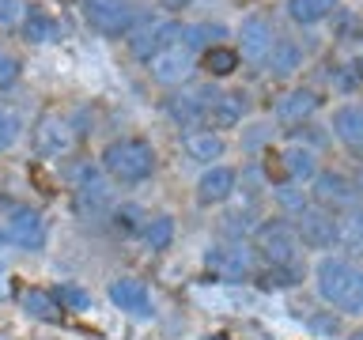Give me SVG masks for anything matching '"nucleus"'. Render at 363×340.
I'll list each match as a JSON object with an SVG mask.
<instances>
[{"label":"nucleus","mask_w":363,"mask_h":340,"mask_svg":"<svg viewBox=\"0 0 363 340\" xmlns=\"http://www.w3.org/2000/svg\"><path fill=\"white\" fill-rule=\"evenodd\" d=\"M314 288L322 302L337 306L345 314H363V268L348 257H322L314 265Z\"/></svg>","instance_id":"f257e3e1"},{"label":"nucleus","mask_w":363,"mask_h":340,"mask_svg":"<svg viewBox=\"0 0 363 340\" xmlns=\"http://www.w3.org/2000/svg\"><path fill=\"white\" fill-rule=\"evenodd\" d=\"M102 170L118 181V186H140L155 170V147L140 140V136H121V140L106 144L102 152Z\"/></svg>","instance_id":"f03ea898"},{"label":"nucleus","mask_w":363,"mask_h":340,"mask_svg":"<svg viewBox=\"0 0 363 340\" xmlns=\"http://www.w3.org/2000/svg\"><path fill=\"white\" fill-rule=\"evenodd\" d=\"M254 249L272 268H291L295 261H299L303 238L295 231V223H288V220H265L254 231Z\"/></svg>","instance_id":"7ed1b4c3"},{"label":"nucleus","mask_w":363,"mask_h":340,"mask_svg":"<svg viewBox=\"0 0 363 340\" xmlns=\"http://www.w3.org/2000/svg\"><path fill=\"white\" fill-rule=\"evenodd\" d=\"M201 102V125L204 129H231V125L242 121V113H246V95L242 91H220V87H197L193 91Z\"/></svg>","instance_id":"20e7f679"},{"label":"nucleus","mask_w":363,"mask_h":340,"mask_svg":"<svg viewBox=\"0 0 363 340\" xmlns=\"http://www.w3.org/2000/svg\"><path fill=\"white\" fill-rule=\"evenodd\" d=\"M84 19L91 23V30L106 34V38H121L129 34L133 19H136V4L133 0H84Z\"/></svg>","instance_id":"39448f33"},{"label":"nucleus","mask_w":363,"mask_h":340,"mask_svg":"<svg viewBox=\"0 0 363 340\" xmlns=\"http://www.w3.org/2000/svg\"><path fill=\"white\" fill-rule=\"evenodd\" d=\"M193 68H197V57H193V50H189V45H182V42H170L159 53L147 57V72H152V79H155V84H163V87L186 84V79L193 76Z\"/></svg>","instance_id":"423d86ee"},{"label":"nucleus","mask_w":363,"mask_h":340,"mask_svg":"<svg viewBox=\"0 0 363 340\" xmlns=\"http://www.w3.org/2000/svg\"><path fill=\"white\" fill-rule=\"evenodd\" d=\"M34 152H38L42 159H61L72 152L76 144V132L72 125H68V118H61L57 110H45L38 121H34Z\"/></svg>","instance_id":"0eeeda50"},{"label":"nucleus","mask_w":363,"mask_h":340,"mask_svg":"<svg viewBox=\"0 0 363 340\" xmlns=\"http://www.w3.org/2000/svg\"><path fill=\"white\" fill-rule=\"evenodd\" d=\"M295 231H299L306 249H329L340 234V215L322 208V204H311L306 212L295 215Z\"/></svg>","instance_id":"6e6552de"},{"label":"nucleus","mask_w":363,"mask_h":340,"mask_svg":"<svg viewBox=\"0 0 363 340\" xmlns=\"http://www.w3.org/2000/svg\"><path fill=\"white\" fill-rule=\"evenodd\" d=\"M204 268L220 280H242L254 272V254L242 242H216L204 254Z\"/></svg>","instance_id":"1a4fd4ad"},{"label":"nucleus","mask_w":363,"mask_h":340,"mask_svg":"<svg viewBox=\"0 0 363 340\" xmlns=\"http://www.w3.org/2000/svg\"><path fill=\"white\" fill-rule=\"evenodd\" d=\"M238 38H242V61L265 64L269 53H272V45H277V30H272V19L265 16V11H254V16L242 19Z\"/></svg>","instance_id":"9d476101"},{"label":"nucleus","mask_w":363,"mask_h":340,"mask_svg":"<svg viewBox=\"0 0 363 340\" xmlns=\"http://www.w3.org/2000/svg\"><path fill=\"white\" fill-rule=\"evenodd\" d=\"M4 238L19 249H42L45 246V215L38 208H16L4 223Z\"/></svg>","instance_id":"9b49d317"},{"label":"nucleus","mask_w":363,"mask_h":340,"mask_svg":"<svg viewBox=\"0 0 363 340\" xmlns=\"http://www.w3.org/2000/svg\"><path fill=\"white\" fill-rule=\"evenodd\" d=\"M311 197L322 204V208L337 212V208H348V204H356V200H359V189L352 186L345 174H337V170H322V174H314Z\"/></svg>","instance_id":"f8f14e48"},{"label":"nucleus","mask_w":363,"mask_h":340,"mask_svg":"<svg viewBox=\"0 0 363 340\" xmlns=\"http://www.w3.org/2000/svg\"><path fill=\"white\" fill-rule=\"evenodd\" d=\"M110 302L121 306L129 314H152V295H147V283L136 276H118L110 283Z\"/></svg>","instance_id":"ddd939ff"},{"label":"nucleus","mask_w":363,"mask_h":340,"mask_svg":"<svg viewBox=\"0 0 363 340\" xmlns=\"http://www.w3.org/2000/svg\"><path fill=\"white\" fill-rule=\"evenodd\" d=\"M235 181H238V174L231 166H208L197 181V200L201 204H223L235 193Z\"/></svg>","instance_id":"4468645a"},{"label":"nucleus","mask_w":363,"mask_h":340,"mask_svg":"<svg viewBox=\"0 0 363 340\" xmlns=\"http://www.w3.org/2000/svg\"><path fill=\"white\" fill-rule=\"evenodd\" d=\"M333 132H337V140L345 147H352L356 155H363V106H356V102L337 106L333 110Z\"/></svg>","instance_id":"2eb2a0df"},{"label":"nucleus","mask_w":363,"mask_h":340,"mask_svg":"<svg viewBox=\"0 0 363 340\" xmlns=\"http://www.w3.org/2000/svg\"><path fill=\"white\" fill-rule=\"evenodd\" d=\"M182 147H186L189 159H197V163H212V159H220L227 152V140L216 129H189L186 136H182Z\"/></svg>","instance_id":"dca6fc26"},{"label":"nucleus","mask_w":363,"mask_h":340,"mask_svg":"<svg viewBox=\"0 0 363 340\" xmlns=\"http://www.w3.org/2000/svg\"><path fill=\"white\" fill-rule=\"evenodd\" d=\"M23 38H27L30 45H45L57 38V19L45 11L42 4H27V16H23Z\"/></svg>","instance_id":"f3484780"},{"label":"nucleus","mask_w":363,"mask_h":340,"mask_svg":"<svg viewBox=\"0 0 363 340\" xmlns=\"http://www.w3.org/2000/svg\"><path fill=\"white\" fill-rule=\"evenodd\" d=\"M174 34H182V27H174V23H152V27H144L136 38H129V45H133V53L136 57H152V53H159L163 45H170V38Z\"/></svg>","instance_id":"a211bd4d"},{"label":"nucleus","mask_w":363,"mask_h":340,"mask_svg":"<svg viewBox=\"0 0 363 340\" xmlns=\"http://www.w3.org/2000/svg\"><path fill=\"white\" fill-rule=\"evenodd\" d=\"M314 110H318V95H314V91H306V87L288 91V95L277 102V118L288 121V125H299L303 118H311Z\"/></svg>","instance_id":"6ab92c4d"},{"label":"nucleus","mask_w":363,"mask_h":340,"mask_svg":"<svg viewBox=\"0 0 363 340\" xmlns=\"http://www.w3.org/2000/svg\"><path fill=\"white\" fill-rule=\"evenodd\" d=\"M19 306H23L30 317H38V322H61V302H57L50 291L23 288V291H19Z\"/></svg>","instance_id":"aec40b11"},{"label":"nucleus","mask_w":363,"mask_h":340,"mask_svg":"<svg viewBox=\"0 0 363 340\" xmlns=\"http://www.w3.org/2000/svg\"><path fill=\"white\" fill-rule=\"evenodd\" d=\"M299 64H303V50H299V45H295L291 38H277V45H272V53H269V61H265L269 76L284 79V76H291Z\"/></svg>","instance_id":"412c9836"},{"label":"nucleus","mask_w":363,"mask_h":340,"mask_svg":"<svg viewBox=\"0 0 363 340\" xmlns=\"http://www.w3.org/2000/svg\"><path fill=\"white\" fill-rule=\"evenodd\" d=\"M106 204H110V189L102 186V181H99L95 174L84 178V181L76 186V208L84 212V215H87V212L95 215L99 208H106Z\"/></svg>","instance_id":"4be33fe9"},{"label":"nucleus","mask_w":363,"mask_h":340,"mask_svg":"<svg viewBox=\"0 0 363 340\" xmlns=\"http://www.w3.org/2000/svg\"><path fill=\"white\" fill-rule=\"evenodd\" d=\"M333 11H337V0H288V16L295 23H303V27L322 23L325 16H333Z\"/></svg>","instance_id":"5701e85b"},{"label":"nucleus","mask_w":363,"mask_h":340,"mask_svg":"<svg viewBox=\"0 0 363 340\" xmlns=\"http://www.w3.org/2000/svg\"><path fill=\"white\" fill-rule=\"evenodd\" d=\"M167 113L182 125V129H201V102H197V95H170L167 98Z\"/></svg>","instance_id":"b1692460"},{"label":"nucleus","mask_w":363,"mask_h":340,"mask_svg":"<svg viewBox=\"0 0 363 340\" xmlns=\"http://www.w3.org/2000/svg\"><path fill=\"white\" fill-rule=\"evenodd\" d=\"M337 246L352 257H363V212H352L340 220V234H337Z\"/></svg>","instance_id":"393cba45"},{"label":"nucleus","mask_w":363,"mask_h":340,"mask_svg":"<svg viewBox=\"0 0 363 340\" xmlns=\"http://www.w3.org/2000/svg\"><path fill=\"white\" fill-rule=\"evenodd\" d=\"M284 159V170H288V178H314L318 174V159L311 147H288V152L280 155Z\"/></svg>","instance_id":"a878e982"},{"label":"nucleus","mask_w":363,"mask_h":340,"mask_svg":"<svg viewBox=\"0 0 363 340\" xmlns=\"http://www.w3.org/2000/svg\"><path fill=\"white\" fill-rule=\"evenodd\" d=\"M170 238H174V220H170V215H155V220L144 223V242H147V249H167Z\"/></svg>","instance_id":"bb28decb"},{"label":"nucleus","mask_w":363,"mask_h":340,"mask_svg":"<svg viewBox=\"0 0 363 340\" xmlns=\"http://www.w3.org/2000/svg\"><path fill=\"white\" fill-rule=\"evenodd\" d=\"M204 68H208L212 76H231L238 68V53L227 50V45H212V50H204Z\"/></svg>","instance_id":"cd10ccee"},{"label":"nucleus","mask_w":363,"mask_h":340,"mask_svg":"<svg viewBox=\"0 0 363 340\" xmlns=\"http://www.w3.org/2000/svg\"><path fill=\"white\" fill-rule=\"evenodd\" d=\"M19 136H23V118L16 110L0 106V152H11L19 144Z\"/></svg>","instance_id":"c85d7f7f"},{"label":"nucleus","mask_w":363,"mask_h":340,"mask_svg":"<svg viewBox=\"0 0 363 340\" xmlns=\"http://www.w3.org/2000/svg\"><path fill=\"white\" fill-rule=\"evenodd\" d=\"M212 38H223V27H208V23H197V27H182V45H189V50H204L208 45L212 50Z\"/></svg>","instance_id":"c756f323"},{"label":"nucleus","mask_w":363,"mask_h":340,"mask_svg":"<svg viewBox=\"0 0 363 340\" xmlns=\"http://www.w3.org/2000/svg\"><path fill=\"white\" fill-rule=\"evenodd\" d=\"M23 16H27V0H0V30L23 27Z\"/></svg>","instance_id":"7c9ffc66"},{"label":"nucleus","mask_w":363,"mask_h":340,"mask_svg":"<svg viewBox=\"0 0 363 340\" xmlns=\"http://www.w3.org/2000/svg\"><path fill=\"white\" fill-rule=\"evenodd\" d=\"M53 299L61 302V310H91V295L79 288H57Z\"/></svg>","instance_id":"2f4dec72"},{"label":"nucleus","mask_w":363,"mask_h":340,"mask_svg":"<svg viewBox=\"0 0 363 340\" xmlns=\"http://www.w3.org/2000/svg\"><path fill=\"white\" fill-rule=\"evenodd\" d=\"M277 200H280L284 212H295V215L311 208V204H306V193L295 189V186H277Z\"/></svg>","instance_id":"473e14b6"},{"label":"nucleus","mask_w":363,"mask_h":340,"mask_svg":"<svg viewBox=\"0 0 363 340\" xmlns=\"http://www.w3.org/2000/svg\"><path fill=\"white\" fill-rule=\"evenodd\" d=\"M19 79V57L0 42V87H11Z\"/></svg>","instance_id":"72a5a7b5"},{"label":"nucleus","mask_w":363,"mask_h":340,"mask_svg":"<svg viewBox=\"0 0 363 340\" xmlns=\"http://www.w3.org/2000/svg\"><path fill=\"white\" fill-rule=\"evenodd\" d=\"M261 283H265V288H288V283H295V265L291 268H277V272H265V276H261Z\"/></svg>","instance_id":"f704fd0d"},{"label":"nucleus","mask_w":363,"mask_h":340,"mask_svg":"<svg viewBox=\"0 0 363 340\" xmlns=\"http://www.w3.org/2000/svg\"><path fill=\"white\" fill-rule=\"evenodd\" d=\"M329 84H333L337 91H352V87H356V72H345L340 64H333V72H329Z\"/></svg>","instance_id":"c9c22d12"},{"label":"nucleus","mask_w":363,"mask_h":340,"mask_svg":"<svg viewBox=\"0 0 363 340\" xmlns=\"http://www.w3.org/2000/svg\"><path fill=\"white\" fill-rule=\"evenodd\" d=\"M136 215H140V212L129 208V204H125V208H118V227H125V231H133V227H136Z\"/></svg>","instance_id":"e433bc0d"},{"label":"nucleus","mask_w":363,"mask_h":340,"mask_svg":"<svg viewBox=\"0 0 363 340\" xmlns=\"http://www.w3.org/2000/svg\"><path fill=\"white\" fill-rule=\"evenodd\" d=\"M159 4H163V8H170V11H178V8H186L189 0H159Z\"/></svg>","instance_id":"4c0bfd02"},{"label":"nucleus","mask_w":363,"mask_h":340,"mask_svg":"<svg viewBox=\"0 0 363 340\" xmlns=\"http://www.w3.org/2000/svg\"><path fill=\"white\" fill-rule=\"evenodd\" d=\"M352 72H356V79H363V57H356V61H352Z\"/></svg>","instance_id":"58836bf2"},{"label":"nucleus","mask_w":363,"mask_h":340,"mask_svg":"<svg viewBox=\"0 0 363 340\" xmlns=\"http://www.w3.org/2000/svg\"><path fill=\"white\" fill-rule=\"evenodd\" d=\"M0 340H11V336H8V333H0Z\"/></svg>","instance_id":"ea45409f"}]
</instances>
